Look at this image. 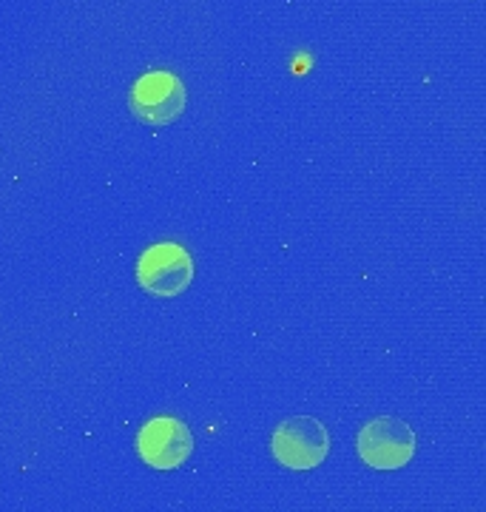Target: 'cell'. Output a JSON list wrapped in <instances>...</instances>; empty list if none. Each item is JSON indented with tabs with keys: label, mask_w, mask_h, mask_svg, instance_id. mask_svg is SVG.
<instances>
[{
	"label": "cell",
	"mask_w": 486,
	"mask_h": 512,
	"mask_svg": "<svg viewBox=\"0 0 486 512\" xmlns=\"http://www.w3.org/2000/svg\"><path fill=\"white\" fill-rule=\"evenodd\" d=\"M137 453L154 470H177L194 453V436L180 419L157 416L137 433Z\"/></svg>",
	"instance_id": "obj_5"
},
{
	"label": "cell",
	"mask_w": 486,
	"mask_h": 512,
	"mask_svg": "<svg viewBox=\"0 0 486 512\" xmlns=\"http://www.w3.org/2000/svg\"><path fill=\"white\" fill-rule=\"evenodd\" d=\"M359 456L376 470H398L415 456V433L393 416H378L359 433Z\"/></svg>",
	"instance_id": "obj_3"
},
{
	"label": "cell",
	"mask_w": 486,
	"mask_h": 512,
	"mask_svg": "<svg viewBox=\"0 0 486 512\" xmlns=\"http://www.w3.org/2000/svg\"><path fill=\"white\" fill-rule=\"evenodd\" d=\"M131 111L151 126H168L185 111V86L177 74L148 72L131 86Z\"/></svg>",
	"instance_id": "obj_4"
},
{
	"label": "cell",
	"mask_w": 486,
	"mask_h": 512,
	"mask_svg": "<svg viewBox=\"0 0 486 512\" xmlns=\"http://www.w3.org/2000/svg\"><path fill=\"white\" fill-rule=\"evenodd\" d=\"M270 450L276 461L288 470H313L330 453V436L319 419L293 416L276 427L270 439Z\"/></svg>",
	"instance_id": "obj_2"
},
{
	"label": "cell",
	"mask_w": 486,
	"mask_h": 512,
	"mask_svg": "<svg viewBox=\"0 0 486 512\" xmlns=\"http://www.w3.org/2000/svg\"><path fill=\"white\" fill-rule=\"evenodd\" d=\"M137 282L145 293L160 299L180 296L194 282V259L177 242L151 245L137 259Z\"/></svg>",
	"instance_id": "obj_1"
}]
</instances>
